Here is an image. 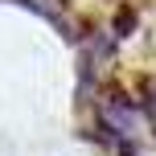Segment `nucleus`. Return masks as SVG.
Wrapping results in <instances>:
<instances>
[{
  "instance_id": "f257e3e1",
  "label": "nucleus",
  "mask_w": 156,
  "mask_h": 156,
  "mask_svg": "<svg viewBox=\"0 0 156 156\" xmlns=\"http://www.w3.org/2000/svg\"><path fill=\"white\" fill-rule=\"evenodd\" d=\"M140 119H148V123L156 127V74L152 78H144V86H140Z\"/></svg>"
}]
</instances>
